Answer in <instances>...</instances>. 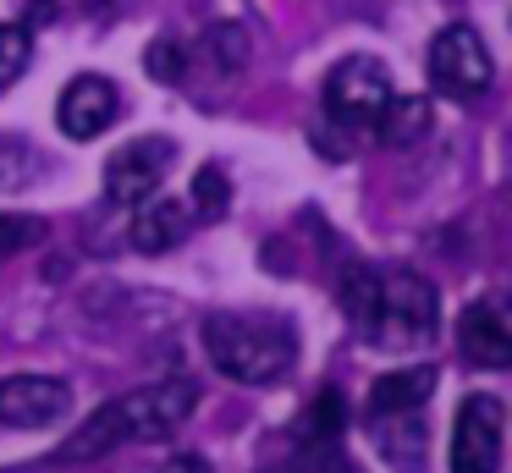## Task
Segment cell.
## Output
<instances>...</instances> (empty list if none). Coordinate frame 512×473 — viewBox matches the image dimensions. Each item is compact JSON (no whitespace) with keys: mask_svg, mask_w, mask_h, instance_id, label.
<instances>
[{"mask_svg":"<svg viewBox=\"0 0 512 473\" xmlns=\"http://www.w3.org/2000/svg\"><path fill=\"white\" fill-rule=\"evenodd\" d=\"M28 55H34V39L23 22H0V88H12L28 72Z\"/></svg>","mask_w":512,"mask_h":473,"instance_id":"cell-18","label":"cell"},{"mask_svg":"<svg viewBox=\"0 0 512 473\" xmlns=\"http://www.w3.org/2000/svg\"><path fill=\"white\" fill-rule=\"evenodd\" d=\"M72 413V385L56 374H6L0 380V424L45 429Z\"/></svg>","mask_w":512,"mask_h":473,"instance_id":"cell-9","label":"cell"},{"mask_svg":"<svg viewBox=\"0 0 512 473\" xmlns=\"http://www.w3.org/2000/svg\"><path fill=\"white\" fill-rule=\"evenodd\" d=\"M457 341H463L468 363H479V369H507V358H512V336H507V325H501L496 303L463 308V319H457Z\"/></svg>","mask_w":512,"mask_h":473,"instance_id":"cell-10","label":"cell"},{"mask_svg":"<svg viewBox=\"0 0 512 473\" xmlns=\"http://www.w3.org/2000/svg\"><path fill=\"white\" fill-rule=\"evenodd\" d=\"M435 319H441L435 286L413 270H386L375 275V297H369V314L358 330H364V341H375L386 352H413V347H430Z\"/></svg>","mask_w":512,"mask_h":473,"instance_id":"cell-3","label":"cell"},{"mask_svg":"<svg viewBox=\"0 0 512 473\" xmlns=\"http://www.w3.org/2000/svg\"><path fill=\"white\" fill-rule=\"evenodd\" d=\"M171 160H177V143L171 138H133L105 160V193L111 204H144L155 198V187L166 182Z\"/></svg>","mask_w":512,"mask_h":473,"instance_id":"cell-7","label":"cell"},{"mask_svg":"<svg viewBox=\"0 0 512 473\" xmlns=\"http://www.w3.org/2000/svg\"><path fill=\"white\" fill-rule=\"evenodd\" d=\"M342 429H347V402H342V391H331V385H325V391H314L309 413H303V424H298L303 451H309V457H325V451H336Z\"/></svg>","mask_w":512,"mask_h":473,"instance_id":"cell-14","label":"cell"},{"mask_svg":"<svg viewBox=\"0 0 512 473\" xmlns=\"http://www.w3.org/2000/svg\"><path fill=\"white\" fill-rule=\"evenodd\" d=\"M39 237H45V220L39 215H0V264L28 253Z\"/></svg>","mask_w":512,"mask_h":473,"instance_id":"cell-19","label":"cell"},{"mask_svg":"<svg viewBox=\"0 0 512 473\" xmlns=\"http://www.w3.org/2000/svg\"><path fill=\"white\" fill-rule=\"evenodd\" d=\"M435 396V369L419 363V369H391L369 385V418L375 413H424V402Z\"/></svg>","mask_w":512,"mask_h":473,"instance_id":"cell-12","label":"cell"},{"mask_svg":"<svg viewBox=\"0 0 512 473\" xmlns=\"http://www.w3.org/2000/svg\"><path fill=\"white\" fill-rule=\"evenodd\" d=\"M430 83L446 99H479L496 83V61H490L485 39L468 22H452L430 39Z\"/></svg>","mask_w":512,"mask_h":473,"instance_id":"cell-5","label":"cell"},{"mask_svg":"<svg viewBox=\"0 0 512 473\" xmlns=\"http://www.w3.org/2000/svg\"><path fill=\"white\" fill-rule=\"evenodd\" d=\"M380 143H391V149H408V143H419L424 132H430V105L424 99H391L386 116H380Z\"/></svg>","mask_w":512,"mask_h":473,"instance_id":"cell-15","label":"cell"},{"mask_svg":"<svg viewBox=\"0 0 512 473\" xmlns=\"http://www.w3.org/2000/svg\"><path fill=\"white\" fill-rule=\"evenodd\" d=\"M204 358L237 385H276L298 358V336L281 319L254 314H210L204 319Z\"/></svg>","mask_w":512,"mask_h":473,"instance_id":"cell-2","label":"cell"},{"mask_svg":"<svg viewBox=\"0 0 512 473\" xmlns=\"http://www.w3.org/2000/svg\"><path fill=\"white\" fill-rule=\"evenodd\" d=\"M391 99H397V88H391V72L375 55H347L325 77V110L342 127H380Z\"/></svg>","mask_w":512,"mask_h":473,"instance_id":"cell-4","label":"cell"},{"mask_svg":"<svg viewBox=\"0 0 512 473\" xmlns=\"http://www.w3.org/2000/svg\"><path fill=\"white\" fill-rule=\"evenodd\" d=\"M193 407H199V380H188V374H171V380L138 385V391L111 396V402L94 407V413L72 429V440L56 451V457L61 462H94V457H111L116 446L171 440L193 418Z\"/></svg>","mask_w":512,"mask_h":473,"instance_id":"cell-1","label":"cell"},{"mask_svg":"<svg viewBox=\"0 0 512 473\" xmlns=\"http://www.w3.org/2000/svg\"><path fill=\"white\" fill-rule=\"evenodd\" d=\"M116 116H122V88L100 72L72 77L56 99V127L67 132L72 143H89V138H100V132H111Z\"/></svg>","mask_w":512,"mask_h":473,"instance_id":"cell-8","label":"cell"},{"mask_svg":"<svg viewBox=\"0 0 512 473\" xmlns=\"http://www.w3.org/2000/svg\"><path fill=\"white\" fill-rule=\"evenodd\" d=\"M314 462H320V473H364L353 457H342V451H325V457H314Z\"/></svg>","mask_w":512,"mask_h":473,"instance_id":"cell-22","label":"cell"},{"mask_svg":"<svg viewBox=\"0 0 512 473\" xmlns=\"http://www.w3.org/2000/svg\"><path fill=\"white\" fill-rule=\"evenodd\" d=\"M369 429H375L380 451H386V462L397 473H419L424 468V440H430L424 413H375Z\"/></svg>","mask_w":512,"mask_h":473,"instance_id":"cell-11","label":"cell"},{"mask_svg":"<svg viewBox=\"0 0 512 473\" xmlns=\"http://www.w3.org/2000/svg\"><path fill=\"white\" fill-rule=\"evenodd\" d=\"M144 66H149L155 83H182V44L177 39H155L149 55H144Z\"/></svg>","mask_w":512,"mask_h":473,"instance_id":"cell-20","label":"cell"},{"mask_svg":"<svg viewBox=\"0 0 512 473\" xmlns=\"http://www.w3.org/2000/svg\"><path fill=\"white\" fill-rule=\"evenodd\" d=\"M160 473H215V468H210L204 457H193V451H182V457H171Z\"/></svg>","mask_w":512,"mask_h":473,"instance_id":"cell-21","label":"cell"},{"mask_svg":"<svg viewBox=\"0 0 512 473\" xmlns=\"http://www.w3.org/2000/svg\"><path fill=\"white\" fill-rule=\"evenodd\" d=\"M188 209L177 198H144L133 215V248L138 253H171L182 237H188Z\"/></svg>","mask_w":512,"mask_h":473,"instance_id":"cell-13","label":"cell"},{"mask_svg":"<svg viewBox=\"0 0 512 473\" xmlns=\"http://www.w3.org/2000/svg\"><path fill=\"white\" fill-rule=\"evenodd\" d=\"M204 50H210L215 72H221V77H232L237 66L248 61V33L237 28V22H215V28L204 33Z\"/></svg>","mask_w":512,"mask_h":473,"instance_id":"cell-17","label":"cell"},{"mask_svg":"<svg viewBox=\"0 0 512 473\" xmlns=\"http://www.w3.org/2000/svg\"><path fill=\"white\" fill-rule=\"evenodd\" d=\"M501 440H507V413L496 396H468L452 418V473H501Z\"/></svg>","mask_w":512,"mask_h":473,"instance_id":"cell-6","label":"cell"},{"mask_svg":"<svg viewBox=\"0 0 512 473\" xmlns=\"http://www.w3.org/2000/svg\"><path fill=\"white\" fill-rule=\"evenodd\" d=\"M226 209H232V182H226V171L221 165H199V176H193V215L221 220Z\"/></svg>","mask_w":512,"mask_h":473,"instance_id":"cell-16","label":"cell"}]
</instances>
